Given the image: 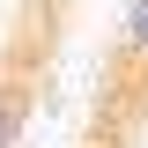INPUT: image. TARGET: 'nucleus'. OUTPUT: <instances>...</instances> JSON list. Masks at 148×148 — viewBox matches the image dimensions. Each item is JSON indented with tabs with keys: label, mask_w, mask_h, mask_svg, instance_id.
Segmentation results:
<instances>
[{
	"label": "nucleus",
	"mask_w": 148,
	"mask_h": 148,
	"mask_svg": "<svg viewBox=\"0 0 148 148\" xmlns=\"http://www.w3.org/2000/svg\"><path fill=\"white\" fill-rule=\"evenodd\" d=\"M0 148H22V96H0Z\"/></svg>",
	"instance_id": "obj_2"
},
{
	"label": "nucleus",
	"mask_w": 148,
	"mask_h": 148,
	"mask_svg": "<svg viewBox=\"0 0 148 148\" xmlns=\"http://www.w3.org/2000/svg\"><path fill=\"white\" fill-rule=\"evenodd\" d=\"M126 52L148 67V0H133V8H126Z\"/></svg>",
	"instance_id": "obj_1"
}]
</instances>
